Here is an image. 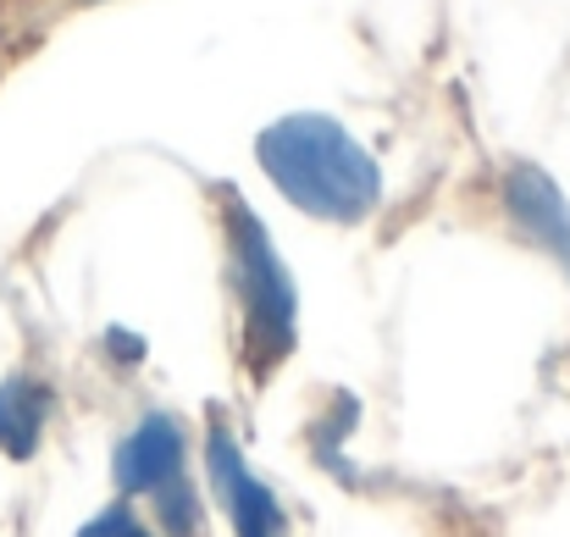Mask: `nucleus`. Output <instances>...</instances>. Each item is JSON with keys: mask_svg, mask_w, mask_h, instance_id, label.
Returning a JSON list of instances; mask_svg holds the SVG:
<instances>
[{"mask_svg": "<svg viewBox=\"0 0 570 537\" xmlns=\"http://www.w3.org/2000/svg\"><path fill=\"white\" fill-rule=\"evenodd\" d=\"M72 537H156V527H150V516L134 499H117V505L95 510Z\"/></svg>", "mask_w": 570, "mask_h": 537, "instance_id": "obj_9", "label": "nucleus"}, {"mask_svg": "<svg viewBox=\"0 0 570 537\" xmlns=\"http://www.w3.org/2000/svg\"><path fill=\"white\" fill-rule=\"evenodd\" d=\"M255 162L288 205H299L316 222L355 227L382 199V173L366 156V145L322 111H294L261 128Z\"/></svg>", "mask_w": 570, "mask_h": 537, "instance_id": "obj_1", "label": "nucleus"}, {"mask_svg": "<svg viewBox=\"0 0 570 537\" xmlns=\"http://www.w3.org/2000/svg\"><path fill=\"white\" fill-rule=\"evenodd\" d=\"M355 421H361V404L350 399V393H338L316 421H311V455L333 471V477H350V460H344V443H350V432H355Z\"/></svg>", "mask_w": 570, "mask_h": 537, "instance_id": "obj_8", "label": "nucleus"}, {"mask_svg": "<svg viewBox=\"0 0 570 537\" xmlns=\"http://www.w3.org/2000/svg\"><path fill=\"white\" fill-rule=\"evenodd\" d=\"M205 482H210V499L222 505L233 537H288L294 533L277 488L261 471H249V460H244V449H238V438H233V427H227L222 410L205 416Z\"/></svg>", "mask_w": 570, "mask_h": 537, "instance_id": "obj_3", "label": "nucleus"}, {"mask_svg": "<svg viewBox=\"0 0 570 537\" xmlns=\"http://www.w3.org/2000/svg\"><path fill=\"white\" fill-rule=\"evenodd\" d=\"M50 410H56V393L45 377H6L0 382V455L6 460H33L39 443H45V427H50Z\"/></svg>", "mask_w": 570, "mask_h": 537, "instance_id": "obj_6", "label": "nucleus"}, {"mask_svg": "<svg viewBox=\"0 0 570 537\" xmlns=\"http://www.w3.org/2000/svg\"><path fill=\"white\" fill-rule=\"evenodd\" d=\"M222 255L238 316V371L249 388H266L299 344V289L238 188H222Z\"/></svg>", "mask_w": 570, "mask_h": 537, "instance_id": "obj_2", "label": "nucleus"}, {"mask_svg": "<svg viewBox=\"0 0 570 537\" xmlns=\"http://www.w3.org/2000/svg\"><path fill=\"white\" fill-rule=\"evenodd\" d=\"M150 527H156V537H199L205 533V499H199V482H194L189 471L173 477V482H161V488L150 494Z\"/></svg>", "mask_w": 570, "mask_h": 537, "instance_id": "obj_7", "label": "nucleus"}, {"mask_svg": "<svg viewBox=\"0 0 570 537\" xmlns=\"http://www.w3.org/2000/svg\"><path fill=\"white\" fill-rule=\"evenodd\" d=\"M499 199H504L510 227H515L532 250H543V255L570 277V199H566V188L549 178L543 167L515 162V167L504 173V183H499Z\"/></svg>", "mask_w": 570, "mask_h": 537, "instance_id": "obj_5", "label": "nucleus"}, {"mask_svg": "<svg viewBox=\"0 0 570 537\" xmlns=\"http://www.w3.org/2000/svg\"><path fill=\"white\" fill-rule=\"evenodd\" d=\"M106 355L139 365V360H145V339H139V333H122V328H111V333H106Z\"/></svg>", "mask_w": 570, "mask_h": 537, "instance_id": "obj_10", "label": "nucleus"}, {"mask_svg": "<svg viewBox=\"0 0 570 537\" xmlns=\"http://www.w3.org/2000/svg\"><path fill=\"white\" fill-rule=\"evenodd\" d=\"M189 471V427L173 410H150L117 438L111 449V482L122 499H150L161 482Z\"/></svg>", "mask_w": 570, "mask_h": 537, "instance_id": "obj_4", "label": "nucleus"}]
</instances>
